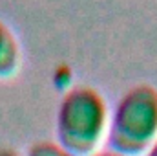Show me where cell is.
I'll return each mask as SVG.
<instances>
[{
	"mask_svg": "<svg viewBox=\"0 0 157 156\" xmlns=\"http://www.w3.org/2000/svg\"><path fill=\"white\" fill-rule=\"evenodd\" d=\"M26 156H73L70 151H66L60 143L57 142H48V140H42V142H35L29 145Z\"/></svg>",
	"mask_w": 157,
	"mask_h": 156,
	"instance_id": "4",
	"label": "cell"
},
{
	"mask_svg": "<svg viewBox=\"0 0 157 156\" xmlns=\"http://www.w3.org/2000/svg\"><path fill=\"white\" fill-rule=\"evenodd\" d=\"M108 123L110 109L104 96L91 86H71L57 109V143L73 156H91L106 142Z\"/></svg>",
	"mask_w": 157,
	"mask_h": 156,
	"instance_id": "1",
	"label": "cell"
},
{
	"mask_svg": "<svg viewBox=\"0 0 157 156\" xmlns=\"http://www.w3.org/2000/svg\"><path fill=\"white\" fill-rule=\"evenodd\" d=\"M22 53L15 33L0 20V79L11 77L20 68Z\"/></svg>",
	"mask_w": 157,
	"mask_h": 156,
	"instance_id": "3",
	"label": "cell"
},
{
	"mask_svg": "<svg viewBox=\"0 0 157 156\" xmlns=\"http://www.w3.org/2000/svg\"><path fill=\"white\" fill-rule=\"evenodd\" d=\"M144 156H157V140L152 143V145H150V149L144 153Z\"/></svg>",
	"mask_w": 157,
	"mask_h": 156,
	"instance_id": "7",
	"label": "cell"
},
{
	"mask_svg": "<svg viewBox=\"0 0 157 156\" xmlns=\"http://www.w3.org/2000/svg\"><path fill=\"white\" fill-rule=\"evenodd\" d=\"M157 140V88L141 83L126 90L110 112L106 145L122 156H144Z\"/></svg>",
	"mask_w": 157,
	"mask_h": 156,
	"instance_id": "2",
	"label": "cell"
},
{
	"mask_svg": "<svg viewBox=\"0 0 157 156\" xmlns=\"http://www.w3.org/2000/svg\"><path fill=\"white\" fill-rule=\"evenodd\" d=\"M0 156H18V153L9 147H0Z\"/></svg>",
	"mask_w": 157,
	"mask_h": 156,
	"instance_id": "6",
	"label": "cell"
},
{
	"mask_svg": "<svg viewBox=\"0 0 157 156\" xmlns=\"http://www.w3.org/2000/svg\"><path fill=\"white\" fill-rule=\"evenodd\" d=\"M91 156H122V154H119L115 151H110V149H104V151H97L95 154H91Z\"/></svg>",
	"mask_w": 157,
	"mask_h": 156,
	"instance_id": "5",
	"label": "cell"
}]
</instances>
